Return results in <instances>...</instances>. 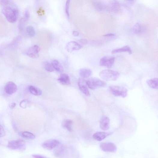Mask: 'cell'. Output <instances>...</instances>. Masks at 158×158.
Returning a JSON list of instances; mask_svg holds the SVG:
<instances>
[{
    "instance_id": "26",
    "label": "cell",
    "mask_w": 158,
    "mask_h": 158,
    "mask_svg": "<svg viewBox=\"0 0 158 158\" xmlns=\"http://www.w3.org/2000/svg\"><path fill=\"white\" fill-rule=\"evenodd\" d=\"M22 136L23 137L28 139H34L35 138V136L32 133L28 132H24L22 133Z\"/></svg>"
},
{
    "instance_id": "16",
    "label": "cell",
    "mask_w": 158,
    "mask_h": 158,
    "mask_svg": "<svg viewBox=\"0 0 158 158\" xmlns=\"http://www.w3.org/2000/svg\"><path fill=\"white\" fill-rule=\"evenodd\" d=\"M144 27L142 24L137 23L134 26L132 30L133 33L136 34H141L145 31Z\"/></svg>"
},
{
    "instance_id": "11",
    "label": "cell",
    "mask_w": 158,
    "mask_h": 158,
    "mask_svg": "<svg viewBox=\"0 0 158 158\" xmlns=\"http://www.w3.org/2000/svg\"><path fill=\"white\" fill-rule=\"evenodd\" d=\"M5 92L8 94L12 95L15 93L17 90V85L12 82H9L7 83L4 88Z\"/></svg>"
},
{
    "instance_id": "20",
    "label": "cell",
    "mask_w": 158,
    "mask_h": 158,
    "mask_svg": "<svg viewBox=\"0 0 158 158\" xmlns=\"http://www.w3.org/2000/svg\"><path fill=\"white\" fill-rule=\"evenodd\" d=\"M94 6L95 9L99 12H102L106 9V6L100 1L95 2L94 3Z\"/></svg>"
},
{
    "instance_id": "18",
    "label": "cell",
    "mask_w": 158,
    "mask_h": 158,
    "mask_svg": "<svg viewBox=\"0 0 158 158\" xmlns=\"http://www.w3.org/2000/svg\"><path fill=\"white\" fill-rule=\"evenodd\" d=\"M148 86L151 88L157 90L158 88V79L157 78H154L150 79L147 81Z\"/></svg>"
},
{
    "instance_id": "38",
    "label": "cell",
    "mask_w": 158,
    "mask_h": 158,
    "mask_svg": "<svg viewBox=\"0 0 158 158\" xmlns=\"http://www.w3.org/2000/svg\"><path fill=\"white\" fill-rule=\"evenodd\" d=\"M72 33L74 37H77L79 35V33L77 31H73Z\"/></svg>"
},
{
    "instance_id": "17",
    "label": "cell",
    "mask_w": 158,
    "mask_h": 158,
    "mask_svg": "<svg viewBox=\"0 0 158 158\" xmlns=\"http://www.w3.org/2000/svg\"><path fill=\"white\" fill-rule=\"evenodd\" d=\"M128 52L129 54L132 53V51L130 47L128 46H126L123 47L115 49L113 50L111 53L112 54H115L118 53L122 52Z\"/></svg>"
},
{
    "instance_id": "14",
    "label": "cell",
    "mask_w": 158,
    "mask_h": 158,
    "mask_svg": "<svg viewBox=\"0 0 158 158\" xmlns=\"http://www.w3.org/2000/svg\"><path fill=\"white\" fill-rule=\"evenodd\" d=\"M110 120L107 116H104L102 117L100 120V127L101 129L107 131L110 128Z\"/></svg>"
},
{
    "instance_id": "19",
    "label": "cell",
    "mask_w": 158,
    "mask_h": 158,
    "mask_svg": "<svg viewBox=\"0 0 158 158\" xmlns=\"http://www.w3.org/2000/svg\"><path fill=\"white\" fill-rule=\"evenodd\" d=\"M73 121L70 120L66 119L63 121L62 126L70 132L72 131Z\"/></svg>"
},
{
    "instance_id": "25",
    "label": "cell",
    "mask_w": 158,
    "mask_h": 158,
    "mask_svg": "<svg viewBox=\"0 0 158 158\" xmlns=\"http://www.w3.org/2000/svg\"><path fill=\"white\" fill-rule=\"evenodd\" d=\"M119 8V5L118 3L116 2H112L108 6L107 8L108 10L113 11H116L118 10Z\"/></svg>"
},
{
    "instance_id": "1",
    "label": "cell",
    "mask_w": 158,
    "mask_h": 158,
    "mask_svg": "<svg viewBox=\"0 0 158 158\" xmlns=\"http://www.w3.org/2000/svg\"><path fill=\"white\" fill-rule=\"evenodd\" d=\"M2 12L7 20L11 23H14L17 20L19 15L18 10L10 6L3 8Z\"/></svg>"
},
{
    "instance_id": "37",
    "label": "cell",
    "mask_w": 158,
    "mask_h": 158,
    "mask_svg": "<svg viewBox=\"0 0 158 158\" xmlns=\"http://www.w3.org/2000/svg\"><path fill=\"white\" fill-rule=\"evenodd\" d=\"M32 156L33 157L35 158H44L45 157L39 155H32Z\"/></svg>"
},
{
    "instance_id": "15",
    "label": "cell",
    "mask_w": 158,
    "mask_h": 158,
    "mask_svg": "<svg viewBox=\"0 0 158 158\" xmlns=\"http://www.w3.org/2000/svg\"><path fill=\"white\" fill-rule=\"evenodd\" d=\"M58 81L62 85L69 86L71 85L70 79L68 75L65 74H62Z\"/></svg>"
},
{
    "instance_id": "10",
    "label": "cell",
    "mask_w": 158,
    "mask_h": 158,
    "mask_svg": "<svg viewBox=\"0 0 158 158\" xmlns=\"http://www.w3.org/2000/svg\"><path fill=\"white\" fill-rule=\"evenodd\" d=\"M78 84L81 91L86 96H89L90 94L89 90L87 87L86 81L82 78L78 79Z\"/></svg>"
},
{
    "instance_id": "9",
    "label": "cell",
    "mask_w": 158,
    "mask_h": 158,
    "mask_svg": "<svg viewBox=\"0 0 158 158\" xmlns=\"http://www.w3.org/2000/svg\"><path fill=\"white\" fill-rule=\"evenodd\" d=\"M40 50L39 47L38 45H35L28 49L26 53L31 58H37L39 57V53Z\"/></svg>"
},
{
    "instance_id": "29",
    "label": "cell",
    "mask_w": 158,
    "mask_h": 158,
    "mask_svg": "<svg viewBox=\"0 0 158 158\" xmlns=\"http://www.w3.org/2000/svg\"><path fill=\"white\" fill-rule=\"evenodd\" d=\"M45 69L50 72H52L53 71V67L52 65L48 62H46L44 64Z\"/></svg>"
},
{
    "instance_id": "33",
    "label": "cell",
    "mask_w": 158,
    "mask_h": 158,
    "mask_svg": "<svg viewBox=\"0 0 158 158\" xmlns=\"http://www.w3.org/2000/svg\"><path fill=\"white\" fill-rule=\"evenodd\" d=\"M29 17L30 14L29 11L28 9H27L25 11L24 18L27 21L29 19Z\"/></svg>"
},
{
    "instance_id": "23",
    "label": "cell",
    "mask_w": 158,
    "mask_h": 158,
    "mask_svg": "<svg viewBox=\"0 0 158 158\" xmlns=\"http://www.w3.org/2000/svg\"><path fill=\"white\" fill-rule=\"evenodd\" d=\"M92 71L89 69L84 68L80 71V75L84 78H87L91 76L92 74Z\"/></svg>"
},
{
    "instance_id": "13",
    "label": "cell",
    "mask_w": 158,
    "mask_h": 158,
    "mask_svg": "<svg viewBox=\"0 0 158 158\" xmlns=\"http://www.w3.org/2000/svg\"><path fill=\"white\" fill-rule=\"evenodd\" d=\"M113 133V132H97L93 135V138L95 140L100 141L104 140Z\"/></svg>"
},
{
    "instance_id": "28",
    "label": "cell",
    "mask_w": 158,
    "mask_h": 158,
    "mask_svg": "<svg viewBox=\"0 0 158 158\" xmlns=\"http://www.w3.org/2000/svg\"><path fill=\"white\" fill-rule=\"evenodd\" d=\"M27 21L24 18H22L20 20L18 25V28L20 32H22L23 31L26 22Z\"/></svg>"
},
{
    "instance_id": "39",
    "label": "cell",
    "mask_w": 158,
    "mask_h": 158,
    "mask_svg": "<svg viewBox=\"0 0 158 158\" xmlns=\"http://www.w3.org/2000/svg\"><path fill=\"white\" fill-rule=\"evenodd\" d=\"M16 106V104L15 103H13L10 105V108L11 109L14 108Z\"/></svg>"
},
{
    "instance_id": "22",
    "label": "cell",
    "mask_w": 158,
    "mask_h": 158,
    "mask_svg": "<svg viewBox=\"0 0 158 158\" xmlns=\"http://www.w3.org/2000/svg\"><path fill=\"white\" fill-rule=\"evenodd\" d=\"M52 65L54 68L57 71L62 72L63 71V67L60 63L57 60H53L52 62Z\"/></svg>"
},
{
    "instance_id": "21",
    "label": "cell",
    "mask_w": 158,
    "mask_h": 158,
    "mask_svg": "<svg viewBox=\"0 0 158 158\" xmlns=\"http://www.w3.org/2000/svg\"><path fill=\"white\" fill-rule=\"evenodd\" d=\"M29 92L34 95L39 96L42 94L41 90L35 87L30 86L29 87Z\"/></svg>"
},
{
    "instance_id": "32",
    "label": "cell",
    "mask_w": 158,
    "mask_h": 158,
    "mask_svg": "<svg viewBox=\"0 0 158 158\" xmlns=\"http://www.w3.org/2000/svg\"><path fill=\"white\" fill-rule=\"evenodd\" d=\"M6 134L5 131L3 126L0 125V138L4 137Z\"/></svg>"
},
{
    "instance_id": "7",
    "label": "cell",
    "mask_w": 158,
    "mask_h": 158,
    "mask_svg": "<svg viewBox=\"0 0 158 158\" xmlns=\"http://www.w3.org/2000/svg\"><path fill=\"white\" fill-rule=\"evenodd\" d=\"M115 58L110 56H106L101 58L100 61V64L101 66L107 67L110 68L114 64Z\"/></svg>"
},
{
    "instance_id": "12",
    "label": "cell",
    "mask_w": 158,
    "mask_h": 158,
    "mask_svg": "<svg viewBox=\"0 0 158 158\" xmlns=\"http://www.w3.org/2000/svg\"><path fill=\"white\" fill-rule=\"evenodd\" d=\"M83 46L75 41H71L68 43L66 49L69 53H72L74 50H78L82 49Z\"/></svg>"
},
{
    "instance_id": "24",
    "label": "cell",
    "mask_w": 158,
    "mask_h": 158,
    "mask_svg": "<svg viewBox=\"0 0 158 158\" xmlns=\"http://www.w3.org/2000/svg\"><path fill=\"white\" fill-rule=\"evenodd\" d=\"M54 151V154L55 156L59 157L63 153L64 148L62 145H60V144L55 148Z\"/></svg>"
},
{
    "instance_id": "4",
    "label": "cell",
    "mask_w": 158,
    "mask_h": 158,
    "mask_svg": "<svg viewBox=\"0 0 158 158\" xmlns=\"http://www.w3.org/2000/svg\"><path fill=\"white\" fill-rule=\"evenodd\" d=\"M86 83L88 87L93 90L99 87H104L107 85L106 82L96 77L89 78L86 81Z\"/></svg>"
},
{
    "instance_id": "3",
    "label": "cell",
    "mask_w": 158,
    "mask_h": 158,
    "mask_svg": "<svg viewBox=\"0 0 158 158\" xmlns=\"http://www.w3.org/2000/svg\"><path fill=\"white\" fill-rule=\"evenodd\" d=\"M111 93L114 96L125 98L128 94V90L125 87L116 85H112L109 87Z\"/></svg>"
},
{
    "instance_id": "40",
    "label": "cell",
    "mask_w": 158,
    "mask_h": 158,
    "mask_svg": "<svg viewBox=\"0 0 158 158\" xmlns=\"http://www.w3.org/2000/svg\"><path fill=\"white\" fill-rule=\"evenodd\" d=\"M128 1H134V0H128Z\"/></svg>"
},
{
    "instance_id": "8",
    "label": "cell",
    "mask_w": 158,
    "mask_h": 158,
    "mask_svg": "<svg viewBox=\"0 0 158 158\" xmlns=\"http://www.w3.org/2000/svg\"><path fill=\"white\" fill-rule=\"evenodd\" d=\"M59 144V141L57 140L50 139L43 142L42 147L45 149L51 150L55 148Z\"/></svg>"
},
{
    "instance_id": "36",
    "label": "cell",
    "mask_w": 158,
    "mask_h": 158,
    "mask_svg": "<svg viewBox=\"0 0 158 158\" xmlns=\"http://www.w3.org/2000/svg\"><path fill=\"white\" fill-rule=\"evenodd\" d=\"M20 106L23 108H26L25 107H26L25 101H22L20 104Z\"/></svg>"
},
{
    "instance_id": "30",
    "label": "cell",
    "mask_w": 158,
    "mask_h": 158,
    "mask_svg": "<svg viewBox=\"0 0 158 158\" xmlns=\"http://www.w3.org/2000/svg\"><path fill=\"white\" fill-rule=\"evenodd\" d=\"M70 2L71 0H67L65 5V12L67 17L68 18L70 17L69 7Z\"/></svg>"
},
{
    "instance_id": "2",
    "label": "cell",
    "mask_w": 158,
    "mask_h": 158,
    "mask_svg": "<svg viewBox=\"0 0 158 158\" xmlns=\"http://www.w3.org/2000/svg\"><path fill=\"white\" fill-rule=\"evenodd\" d=\"M99 75L104 80L114 81L117 80L120 76V74L117 71L106 69L100 72Z\"/></svg>"
},
{
    "instance_id": "31",
    "label": "cell",
    "mask_w": 158,
    "mask_h": 158,
    "mask_svg": "<svg viewBox=\"0 0 158 158\" xmlns=\"http://www.w3.org/2000/svg\"><path fill=\"white\" fill-rule=\"evenodd\" d=\"M11 2L10 0H0V6L3 8L10 6Z\"/></svg>"
},
{
    "instance_id": "6",
    "label": "cell",
    "mask_w": 158,
    "mask_h": 158,
    "mask_svg": "<svg viewBox=\"0 0 158 158\" xmlns=\"http://www.w3.org/2000/svg\"><path fill=\"white\" fill-rule=\"evenodd\" d=\"M99 146L101 150L105 152L114 153L116 152L117 150L116 145L111 142L102 143Z\"/></svg>"
},
{
    "instance_id": "27",
    "label": "cell",
    "mask_w": 158,
    "mask_h": 158,
    "mask_svg": "<svg viewBox=\"0 0 158 158\" xmlns=\"http://www.w3.org/2000/svg\"><path fill=\"white\" fill-rule=\"evenodd\" d=\"M26 32L29 36L33 37L35 35V31L34 28L31 26L27 27L26 29Z\"/></svg>"
},
{
    "instance_id": "34",
    "label": "cell",
    "mask_w": 158,
    "mask_h": 158,
    "mask_svg": "<svg viewBox=\"0 0 158 158\" xmlns=\"http://www.w3.org/2000/svg\"><path fill=\"white\" fill-rule=\"evenodd\" d=\"M79 43L82 45H86L88 43L87 40L86 39H82L78 41Z\"/></svg>"
},
{
    "instance_id": "5",
    "label": "cell",
    "mask_w": 158,
    "mask_h": 158,
    "mask_svg": "<svg viewBox=\"0 0 158 158\" xmlns=\"http://www.w3.org/2000/svg\"><path fill=\"white\" fill-rule=\"evenodd\" d=\"M8 147L12 150H19L23 151L26 148L25 142L22 140H18L9 142L8 145Z\"/></svg>"
},
{
    "instance_id": "35",
    "label": "cell",
    "mask_w": 158,
    "mask_h": 158,
    "mask_svg": "<svg viewBox=\"0 0 158 158\" xmlns=\"http://www.w3.org/2000/svg\"><path fill=\"white\" fill-rule=\"evenodd\" d=\"M116 36V35L113 33H109L104 36L105 37H113Z\"/></svg>"
}]
</instances>
